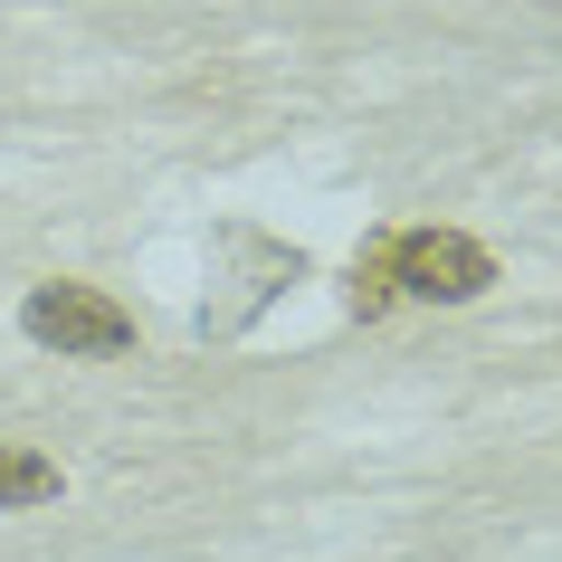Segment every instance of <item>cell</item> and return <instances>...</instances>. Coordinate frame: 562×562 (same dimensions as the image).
<instances>
[{
	"mask_svg": "<svg viewBox=\"0 0 562 562\" xmlns=\"http://www.w3.org/2000/svg\"><path fill=\"white\" fill-rule=\"evenodd\" d=\"M391 267V296H419V305H476L496 286V248L468 229H382L372 238Z\"/></svg>",
	"mask_w": 562,
	"mask_h": 562,
	"instance_id": "1",
	"label": "cell"
},
{
	"mask_svg": "<svg viewBox=\"0 0 562 562\" xmlns=\"http://www.w3.org/2000/svg\"><path fill=\"white\" fill-rule=\"evenodd\" d=\"M20 334L48 344V353L115 362V353H134V305H115L105 286H77V277H48V286L20 296Z\"/></svg>",
	"mask_w": 562,
	"mask_h": 562,
	"instance_id": "2",
	"label": "cell"
},
{
	"mask_svg": "<svg viewBox=\"0 0 562 562\" xmlns=\"http://www.w3.org/2000/svg\"><path fill=\"white\" fill-rule=\"evenodd\" d=\"M67 476L48 448H0V515H30V505H48Z\"/></svg>",
	"mask_w": 562,
	"mask_h": 562,
	"instance_id": "3",
	"label": "cell"
}]
</instances>
